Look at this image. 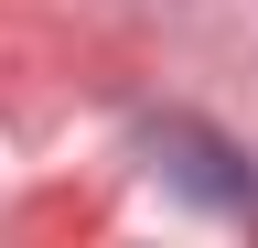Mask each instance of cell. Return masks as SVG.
<instances>
[{
    "mask_svg": "<svg viewBox=\"0 0 258 248\" xmlns=\"http://www.w3.org/2000/svg\"><path fill=\"white\" fill-rule=\"evenodd\" d=\"M140 151H151V173H161V183L205 194L215 216H258V151L215 140L205 119H151V130H140Z\"/></svg>",
    "mask_w": 258,
    "mask_h": 248,
    "instance_id": "obj_1",
    "label": "cell"
}]
</instances>
